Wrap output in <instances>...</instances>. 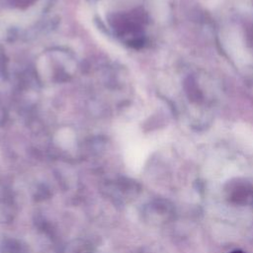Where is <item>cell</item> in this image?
Segmentation results:
<instances>
[{
	"label": "cell",
	"instance_id": "cell-2",
	"mask_svg": "<svg viewBox=\"0 0 253 253\" xmlns=\"http://www.w3.org/2000/svg\"><path fill=\"white\" fill-rule=\"evenodd\" d=\"M231 253H243V252H241V251H233Z\"/></svg>",
	"mask_w": 253,
	"mask_h": 253
},
{
	"label": "cell",
	"instance_id": "cell-1",
	"mask_svg": "<svg viewBox=\"0 0 253 253\" xmlns=\"http://www.w3.org/2000/svg\"><path fill=\"white\" fill-rule=\"evenodd\" d=\"M91 246L85 241H74L66 245L61 253H91Z\"/></svg>",
	"mask_w": 253,
	"mask_h": 253
}]
</instances>
